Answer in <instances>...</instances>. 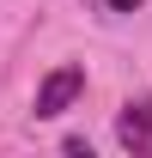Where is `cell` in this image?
<instances>
[{
  "instance_id": "obj_3",
  "label": "cell",
  "mask_w": 152,
  "mask_h": 158,
  "mask_svg": "<svg viewBox=\"0 0 152 158\" xmlns=\"http://www.w3.org/2000/svg\"><path fill=\"white\" fill-rule=\"evenodd\" d=\"M110 6H116V12H134V6H140V0H110Z\"/></svg>"
},
{
  "instance_id": "obj_2",
  "label": "cell",
  "mask_w": 152,
  "mask_h": 158,
  "mask_svg": "<svg viewBox=\"0 0 152 158\" xmlns=\"http://www.w3.org/2000/svg\"><path fill=\"white\" fill-rule=\"evenodd\" d=\"M116 140H122L128 152L152 158V98H140V103H128V110H122V122H116Z\"/></svg>"
},
{
  "instance_id": "obj_1",
  "label": "cell",
  "mask_w": 152,
  "mask_h": 158,
  "mask_svg": "<svg viewBox=\"0 0 152 158\" xmlns=\"http://www.w3.org/2000/svg\"><path fill=\"white\" fill-rule=\"evenodd\" d=\"M79 91H85V67H55V73L37 85V116H61Z\"/></svg>"
}]
</instances>
